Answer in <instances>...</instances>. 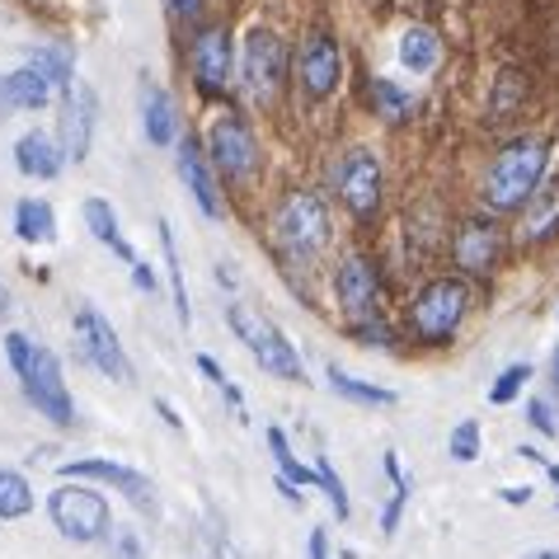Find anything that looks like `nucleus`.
<instances>
[{
    "label": "nucleus",
    "mask_w": 559,
    "mask_h": 559,
    "mask_svg": "<svg viewBox=\"0 0 559 559\" xmlns=\"http://www.w3.org/2000/svg\"><path fill=\"white\" fill-rule=\"evenodd\" d=\"M546 165H550V146L540 136H518L508 142L499 155H493L489 175H485V203L493 212H518L526 207V198L540 189L546 179Z\"/></svg>",
    "instance_id": "f257e3e1"
},
{
    "label": "nucleus",
    "mask_w": 559,
    "mask_h": 559,
    "mask_svg": "<svg viewBox=\"0 0 559 559\" xmlns=\"http://www.w3.org/2000/svg\"><path fill=\"white\" fill-rule=\"evenodd\" d=\"M48 518L75 546H99L114 536V508L99 489H90V479H61L48 493Z\"/></svg>",
    "instance_id": "f03ea898"
},
{
    "label": "nucleus",
    "mask_w": 559,
    "mask_h": 559,
    "mask_svg": "<svg viewBox=\"0 0 559 559\" xmlns=\"http://www.w3.org/2000/svg\"><path fill=\"white\" fill-rule=\"evenodd\" d=\"M226 324L236 330V338H240L245 348H250V357H254L263 371H269V377L292 381V385L306 381L301 353L292 348V338L277 330V324L263 316V310H254V306H230V310H226Z\"/></svg>",
    "instance_id": "7ed1b4c3"
},
{
    "label": "nucleus",
    "mask_w": 559,
    "mask_h": 559,
    "mask_svg": "<svg viewBox=\"0 0 559 559\" xmlns=\"http://www.w3.org/2000/svg\"><path fill=\"white\" fill-rule=\"evenodd\" d=\"M465 310H471V287L465 277H432L414 292V306H409V330L418 344L428 348H442L447 338L461 330Z\"/></svg>",
    "instance_id": "20e7f679"
},
{
    "label": "nucleus",
    "mask_w": 559,
    "mask_h": 559,
    "mask_svg": "<svg viewBox=\"0 0 559 559\" xmlns=\"http://www.w3.org/2000/svg\"><path fill=\"white\" fill-rule=\"evenodd\" d=\"M273 236L292 259H316L330 245V207L320 193H287L273 212Z\"/></svg>",
    "instance_id": "39448f33"
},
{
    "label": "nucleus",
    "mask_w": 559,
    "mask_h": 559,
    "mask_svg": "<svg viewBox=\"0 0 559 559\" xmlns=\"http://www.w3.org/2000/svg\"><path fill=\"white\" fill-rule=\"evenodd\" d=\"M71 330H75V357H81V362H90L95 371H104V377H114L118 385H132V381H136L128 353H122V344H118V330L104 320L99 306H90V301L75 306Z\"/></svg>",
    "instance_id": "423d86ee"
},
{
    "label": "nucleus",
    "mask_w": 559,
    "mask_h": 559,
    "mask_svg": "<svg viewBox=\"0 0 559 559\" xmlns=\"http://www.w3.org/2000/svg\"><path fill=\"white\" fill-rule=\"evenodd\" d=\"M24 400L38 409V418H48L52 428H71L75 424V405H71V391H67V377H61V362L52 348L34 344V362L24 371Z\"/></svg>",
    "instance_id": "0eeeda50"
},
{
    "label": "nucleus",
    "mask_w": 559,
    "mask_h": 559,
    "mask_svg": "<svg viewBox=\"0 0 559 559\" xmlns=\"http://www.w3.org/2000/svg\"><path fill=\"white\" fill-rule=\"evenodd\" d=\"M330 179H334L338 203H344L353 216H377L381 193H385V175H381V160L371 151H362V146L344 151L334 160V175Z\"/></svg>",
    "instance_id": "6e6552de"
},
{
    "label": "nucleus",
    "mask_w": 559,
    "mask_h": 559,
    "mask_svg": "<svg viewBox=\"0 0 559 559\" xmlns=\"http://www.w3.org/2000/svg\"><path fill=\"white\" fill-rule=\"evenodd\" d=\"M57 475H61V479H99V485L118 489L122 499H128L136 512H142V518H155V512H160V499H155L151 475L132 471V465H122V461H108V456H81V461H67Z\"/></svg>",
    "instance_id": "1a4fd4ad"
},
{
    "label": "nucleus",
    "mask_w": 559,
    "mask_h": 559,
    "mask_svg": "<svg viewBox=\"0 0 559 559\" xmlns=\"http://www.w3.org/2000/svg\"><path fill=\"white\" fill-rule=\"evenodd\" d=\"M207 160H212L216 175H226V179H250L259 169L254 128L240 114H222L207 132Z\"/></svg>",
    "instance_id": "9d476101"
},
{
    "label": "nucleus",
    "mask_w": 559,
    "mask_h": 559,
    "mask_svg": "<svg viewBox=\"0 0 559 559\" xmlns=\"http://www.w3.org/2000/svg\"><path fill=\"white\" fill-rule=\"evenodd\" d=\"M283 75H287L283 38H277L273 28H254V34L245 38V95L269 108L277 99V90H283Z\"/></svg>",
    "instance_id": "9b49d317"
},
{
    "label": "nucleus",
    "mask_w": 559,
    "mask_h": 559,
    "mask_svg": "<svg viewBox=\"0 0 559 559\" xmlns=\"http://www.w3.org/2000/svg\"><path fill=\"white\" fill-rule=\"evenodd\" d=\"M95 90L85 81H71L67 95H57V146L67 160H85L95 142Z\"/></svg>",
    "instance_id": "f8f14e48"
},
{
    "label": "nucleus",
    "mask_w": 559,
    "mask_h": 559,
    "mask_svg": "<svg viewBox=\"0 0 559 559\" xmlns=\"http://www.w3.org/2000/svg\"><path fill=\"white\" fill-rule=\"evenodd\" d=\"M230 67H236V48H230L226 24H207L198 28L189 43V71L203 95H226L230 85Z\"/></svg>",
    "instance_id": "ddd939ff"
},
{
    "label": "nucleus",
    "mask_w": 559,
    "mask_h": 559,
    "mask_svg": "<svg viewBox=\"0 0 559 559\" xmlns=\"http://www.w3.org/2000/svg\"><path fill=\"white\" fill-rule=\"evenodd\" d=\"M297 85L310 99H330L338 85H344V52H338L334 38L310 34L297 48Z\"/></svg>",
    "instance_id": "4468645a"
},
{
    "label": "nucleus",
    "mask_w": 559,
    "mask_h": 559,
    "mask_svg": "<svg viewBox=\"0 0 559 559\" xmlns=\"http://www.w3.org/2000/svg\"><path fill=\"white\" fill-rule=\"evenodd\" d=\"M334 301H338V310H344V316H353V320L377 316L381 277H377V269H371L362 254H348V259L334 269Z\"/></svg>",
    "instance_id": "2eb2a0df"
},
{
    "label": "nucleus",
    "mask_w": 559,
    "mask_h": 559,
    "mask_svg": "<svg viewBox=\"0 0 559 559\" xmlns=\"http://www.w3.org/2000/svg\"><path fill=\"white\" fill-rule=\"evenodd\" d=\"M179 155H175V169H179V179H183V189L193 193V203L203 207V216H226V203H222V189H216V169L207 160V151L193 142V136H179Z\"/></svg>",
    "instance_id": "dca6fc26"
},
{
    "label": "nucleus",
    "mask_w": 559,
    "mask_h": 559,
    "mask_svg": "<svg viewBox=\"0 0 559 559\" xmlns=\"http://www.w3.org/2000/svg\"><path fill=\"white\" fill-rule=\"evenodd\" d=\"M499 245H503V236H499V226L493 222H465L461 230H456V240H452V259H456V269L461 273H489L493 263H499Z\"/></svg>",
    "instance_id": "f3484780"
},
{
    "label": "nucleus",
    "mask_w": 559,
    "mask_h": 559,
    "mask_svg": "<svg viewBox=\"0 0 559 559\" xmlns=\"http://www.w3.org/2000/svg\"><path fill=\"white\" fill-rule=\"evenodd\" d=\"M14 165H20V175L24 179H38V183H48L61 175V165H67V155H61L57 146V136L48 132H24L20 142H14Z\"/></svg>",
    "instance_id": "a211bd4d"
},
{
    "label": "nucleus",
    "mask_w": 559,
    "mask_h": 559,
    "mask_svg": "<svg viewBox=\"0 0 559 559\" xmlns=\"http://www.w3.org/2000/svg\"><path fill=\"white\" fill-rule=\"evenodd\" d=\"M142 128H146V142L151 146H175L183 128H179V108L169 99V90L160 85H142Z\"/></svg>",
    "instance_id": "6ab92c4d"
},
{
    "label": "nucleus",
    "mask_w": 559,
    "mask_h": 559,
    "mask_svg": "<svg viewBox=\"0 0 559 559\" xmlns=\"http://www.w3.org/2000/svg\"><path fill=\"white\" fill-rule=\"evenodd\" d=\"M81 216H85V230L104 245V250H114L122 263H132V259H136V254H132V245H128V236H122V226H118L114 203H104V198H85V203H81Z\"/></svg>",
    "instance_id": "aec40b11"
},
{
    "label": "nucleus",
    "mask_w": 559,
    "mask_h": 559,
    "mask_svg": "<svg viewBox=\"0 0 559 559\" xmlns=\"http://www.w3.org/2000/svg\"><path fill=\"white\" fill-rule=\"evenodd\" d=\"M14 236L24 245H52L57 240V212L48 198H20L14 207Z\"/></svg>",
    "instance_id": "412c9836"
},
{
    "label": "nucleus",
    "mask_w": 559,
    "mask_h": 559,
    "mask_svg": "<svg viewBox=\"0 0 559 559\" xmlns=\"http://www.w3.org/2000/svg\"><path fill=\"white\" fill-rule=\"evenodd\" d=\"M324 377H330V385H334V395H344V400H353V405H367V409H391L395 405V391H385V385H371V381H357V377H348L338 362H330L324 367Z\"/></svg>",
    "instance_id": "4be33fe9"
},
{
    "label": "nucleus",
    "mask_w": 559,
    "mask_h": 559,
    "mask_svg": "<svg viewBox=\"0 0 559 559\" xmlns=\"http://www.w3.org/2000/svg\"><path fill=\"white\" fill-rule=\"evenodd\" d=\"M10 99H14V108H28V114H38V108H48L57 99V90H52L48 75L34 67V61H24V67L10 75Z\"/></svg>",
    "instance_id": "5701e85b"
},
{
    "label": "nucleus",
    "mask_w": 559,
    "mask_h": 559,
    "mask_svg": "<svg viewBox=\"0 0 559 559\" xmlns=\"http://www.w3.org/2000/svg\"><path fill=\"white\" fill-rule=\"evenodd\" d=\"M400 61H405L414 75H428V71L442 61V43H438V34H432V28H424V24L405 28V38H400Z\"/></svg>",
    "instance_id": "b1692460"
},
{
    "label": "nucleus",
    "mask_w": 559,
    "mask_h": 559,
    "mask_svg": "<svg viewBox=\"0 0 559 559\" xmlns=\"http://www.w3.org/2000/svg\"><path fill=\"white\" fill-rule=\"evenodd\" d=\"M34 512V485L10 471V465H0V522H14V518H28Z\"/></svg>",
    "instance_id": "393cba45"
},
{
    "label": "nucleus",
    "mask_w": 559,
    "mask_h": 559,
    "mask_svg": "<svg viewBox=\"0 0 559 559\" xmlns=\"http://www.w3.org/2000/svg\"><path fill=\"white\" fill-rule=\"evenodd\" d=\"M263 438H269V452H273V461H277V475H287L292 485H301V489H316V485H320V475L310 471V465H301L297 456H292V447H287V438H283V428H269Z\"/></svg>",
    "instance_id": "a878e982"
},
{
    "label": "nucleus",
    "mask_w": 559,
    "mask_h": 559,
    "mask_svg": "<svg viewBox=\"0 0 559 559\" xmlns=\"http://www.w3.org/2000/svg\"><path fill=\"white\" fill-rule=\"evenodd\" d=\"M28 61H34V67L48 75L57 95H67V90H71V81H75V57L67 48H34V52H28Z\"/></svg>",
    "instance_id": "bb28decb"
},
{
    "label": "nucleus",
    "mask_w": 559,
    "mask_h": 559,
    "mask_svg": "<svg viewBox=\"0 0 559 559\" xmlns=\"http://www.w3.org/2000/svg\"><path fill=\"white\" fill-rule=\"evenodd\" d=\"M371 108L385 122H405L414 114V95H405L395 81H371Z\"/></svg>",
    "instance_id": "cd10ccee"
},
{
    "label": "nucleus",
    "mask_w": 559,
    "mask_h": 559,
    "mask_svg": "<svg viewBox=\"0 0 559 559\" xmlns=\"http://www.w3.org/2000/svg\"><path fill=\"white\" fill-rule=\"evenodd\" d=\"M160 250H165V263H169V287H175V310H179V324H189V320H193V310H189V287H183L179 245H175V230H169V222H160Z\"/></svg>",
    "instance_id": "c85d7f7f"
},
{
    "label": "nucleus",
    "mask_w": 559,
    "mask_h": 559,
    "mask_svg": "<svg viewBox=\"0 0 559 559\" xmlns=\"http://www.w3.org/2000/svg\"><path fill=\"white\" fill-rule=\"evenodd\" d=\"M385 475H391L395 493H391V503H385V512H381V532H385V536H395V532H400V512H405V503H409V479L400 475V461H395V452L385 456Z\"/></svg>",
    "instance_id": "c756f323"
},
{
    "label": "nucleus",
    "mask_w": 559,
    "mask_h": 559,
    "mask_svg": "<svg viewBox=\"0 0 559 559\" xmlns=\"http://www.w3.org/2000/svg\"><path fill=\"white\" fill-rule=\"evenodd\" d=\"M532 381V367L526 362H512V367H503L499 371V381L489 385V405H512V400L522 395V385Z\"/></svg>",
    "instance_id": "7c9ffc66"
},
{
    "label": "nucleus",
    "mask_w": 559,
    "mask_h": 559,
    "mask_svg": "<svg viewBox=\"0 0 559 559\" xmlns=\"http://www.w3.org/2000/svg\"><path fill=\"white\" fill-rule=\"evenodd\" d=\"M447 452H452V461H461V465L479 461V424H475V418H461V424L452 428V438H447Z\"/></svg>",
    "instance_id": "2f4dec72"
},
{
    "label": "nucleus",
    "mask_w": 559,
    "mask_h": 559,
    "mask_svg": "<svg viewBox=\"0 0 559 559\" xmlns=\"http://www.w3.org/2000/svg\"><path fill=\"white\" fill-rule=\"evenodd\" d=\"M316 475H320V489H324V499H330V508L338 512V522L348 518V489H344V479L334 475V465H330V456H320V465H316Z\"/></svg>",
    "instance_id": "473e14b6"
},
{
    "label": "nucleus",
    "mask_w": 559,
    "mask_h": 559,
    "mask_svg": "<svg viewBox=\"0 0 559 559\" xmlns=\"http://www.w3.org/2000/svg\"><path fill=\"white\" fill-rule=\"evenodd\" d=\"M5 357H10V367H14V377H24L28 371V362H34V338L28 334H5Z\"/></svg>",
    "instance_id": "72a5a7b5"
},
{
    "label": "nucleus",
    "mask_w": 559,
    "mask_h": 559,
    "mask_svg": "<svg viewBox=\"0 0 559 559\" xmlns=\"http://www.w3.org/2000/svg\"><path fill=\"white\" fill-rule=\"evenodd\" d=\"M353 338H362V344H377V348H391L395 344V334H391V324L385 320H353Z\"/></svg>",
    "instance_id": "f704fd0d"
},
{
    "label": "nucleus",
    "mask_w": 559,
    "mask_h": 559,
    "mask_svg": "<svg viewBox=\"0 0 559 559\" xmlns=\"http://www.w3.org/2000/svg\"><path fill=\"white\" fill-rule=\"evenodd\" d=\"M526 424H532L540 438H559V424H555V409L546 400H526Z\"/></svg>",
    "instance_id": "c9c22d12"
},
{
    "label": "nucleus",
    "mask_w": 559,
    "mask_h": 559,
    "mask_svg": "<svg viewBox=\"0 0 559 559\" xmlns=\"http://www.w3.org/2000/svg\"><path fill=\"white\" fill-rule=\"evenodd\" d=\"M114 559H146L142 536H136V532H118L114 536Z\"/></svg>",
    "instance_id": "e433bc0d"
},
{
    "label": "nucleus",
    "mask_w": 559,
    "mask_h": 559,
    "mask_svg": "<svg viewBox=\"0 0 559 559\" xmlns=\"http://www.w3.org/2000/svg\"><path fill=\"white\" fill-rule=\"evenodd\" d=\"M165 5H169V14H175V20H198L207 0H165Z\"/></svg>",
    "instance_id": "4c0bfd02"
},
{
    "label": "nucleus",
    "mask_w": 559,
    "mask_h": 559,
    "mask_svg": "<svg viewBox=\"0 0 559 559\" xmlns=\"http://www.w3.org/2000/svg\"><path fill=\"white\" fill-rule=\"evenodd\" d=\"M132 283H136V292H155V269H151V263L132 259Z\"/></svg>",
    "instance_id": "58836bf2"
},
{
    "label": "nucleus",
    "mask_w": 559,
    "mask_h": 559,
    "mask_svg": "<svg viewBox=\"0 0 559 559\" xmlns=\"http://www.w3.org/2000/svg\"><path fill=\"white\" fill-rule=\"evenodd\" d=\"M306 559H330V536H324V532H310V546H306Z\"/></svg>",
    "instance_id": "ea45409f"
},
{
    "label": "nucleus",
    "mask_w": 559,
    "mask_h": 559,
    "mask_svg": "<svg viewBox=\"0 0 559 559\" xmlns=\"http://www.w3.org/2000/svg\"><path fill=\"white\" fill-rule=\"evenodd\" d=\"M503 503H512V508L532 503V485H508V489H503Z\"/></svg>",
    "instance_id": "a19ab883"
},
{
    "label": "nucleus",
    "mask_w": 559,
    "mask_h": 559,
    "mask_svg": "<svg viewBox=\"0 0 559 559\" xmlns=\"http://www.w3.org/2000/svg\"><path fill=\"white\" fill-rule=\"evenodd\" d=\"M155 414H160V418H165V424H169V428H175V432L183 428V418L175 414V405H169V400H155Z\"/></svg>",
    "instance_id": "79ce46f5"
},
{
    "label": "nucleus",
    "mask_w": 559,
    "mask_h": 559,
    "mask_svg": "<svg viewBox=\"0 0 559 559\" xmlns=\"http://www.w3.org/2000/svg\"><path fill=\"white\" fill-rule=\"evenodd\" d=\"M14 114V99H10V75H0V122Z\"/></svg>",
    "instance_id": "37998d69"
},
{
    "label": "nucleus",
    "mask_w": 559,
    "mask_h": 559,
    "mask_svg": "<svg viewBox=\"0 0 559 559\" xmlns=\"http://www.w3.org/2000/svg\"><path fill=\"white\" fill-rule=\"evenodd\" d=\"M0 316H10V287L0 283Z\"/></svg>",
    "instance_id": "c03bdc74"
},
{
    "label": "nucleus",
    "mask_w": 559,
    "mask_h": 559,
    "mask_svg": "<svg viewBox=\"0 0 559 559\" xmlns=\"http://www.w3.org/2000/svg\"><path fill=\"white\" fill-rule=\"evenodd\" d=\"M550 381H555V391H559V348H555V357H550Z\"/></svg>",
    "instance_id": "a18cd8bd"
},
{
    "label": "nucleus",
    "mask_w": 559,
    "mask_h": 559,
    "mask_svg": "<svg viewBox=\"0 0 559 559\" xmlns=\"http://www.w3.org/2000/svg\"><path fill=\"white\" fill-rule=\"evenodd\" d=\"M526 559H559L555 550H536V555H526Z\"/></svg>",
    "instance_id": "49530a36"
},
{
    "label": "nucleus",
    "mask_w": 559,
    "mask_h": 559,
    "mask_svg": "<svg viewBox=\"0 0 559 559\" xmlns=\"http://www.w3.org/2000/svg\"><path fill=\"white\" fill-rule=\"evenodd\" d=\"M546 471H550V479H555V485H559V465H546Z\"/></svg>",
    "instance_id": "de8ad7c7"
},
{
    "label": "nucleus",
    "mask_w": 559,
    "mask_h": 559,
    "mask_svg": "<svg viewBox=\"0 0 559 559\" xmlns=\"http://www.w3.org/2000/svg\"><path fill=\"white\" fill-rule=\"evenodd\" d=\"M555 508H559V503H555Z\"/></svg>",
    "instance_id": "09e8293b"
}]
</instances>
